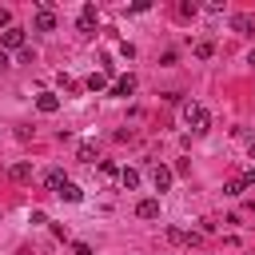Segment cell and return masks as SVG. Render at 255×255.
Returning a JSON list of instances; mask_svg holds the SVG:
<instances>
[{
	"instance_id": "d4e9b609",
	"label": "cell",
	"mask_w": 255,
	"mask_h": 255,
	"mask_svg": "<svg viewBox=\"0 0 255 255\" xmlns=\"http://www.w3.org/2000/svg\"><path fill=\"white\" fill-rule=\"evenodd\" d=\"M247 64H255V48H251V56H247Z\"/></svg>"
},
{
	"instance_id": "52a82bcc",
	"label": "cell",
	"mask_w": 255,
	"mask_h": 255,
	"mask_svg": "<svg viewBox=\"0 0 255 255\" xmlns=\"http://www.w3.org/2000/svg\"><path fill=\"white\" fill-rule=\"evenodd\" d=\"M231 28H235V32H243V36H251V32H255V16L235 12V16H231Z\"/></svg>"
},
{
	"instance_id": "ba28073f",
	"label": "cell",
	"mask_w": 255,
	"mask_h": 255,
	"mask_svg": "<svg viewBox=\"0 0 255 255\" xmlns=\"http://www.w3.org/2000/svg\"><path fill=\"white\" fill-rule=\"evenodd\" d=\"M0 44H4V48H24V28H16V24H12V28H4Z\"/></svg>"
},
{
	"instance_id": "603a6c76",
	"label": "cell",
	"mask_w": 255,
	"mask_h": 255,
	"mask_svg": "<svg viewBox=\"0 0 255 255\" xmlns=\"http://www.w3.org/2000/svg\"><path fill=\"white\" fill-rule=\"evenodd\" d=\"M243 179H247V183H255V163H251V167L243 171Z\"/></svg>"
},
{
	"instance_id": "7c38bea8",
	"label": "cell",
	"mask_w": 255,
	"mask_h": 255,
	"mask_svg": "<svg viewBox=\"0 0 255 255\" xmlns=\"http://www.w3.org/2000/svg\"><path fill=\"white\" fill-rule=\"evenodd\" d=\"M84 88H88V92H104V88H108V72H92V76L84 80Z\"/></svg>"
},
{
	"instance_id": "e0dca14e",
	"label": "cell",
	"mask_w": 255,
	"mask_h": 255,
	"mask_svg": "<svg viewBox=\"0 0 255 255\" xmlns=\"http://www.w3.org/2000/svg\"><path fill=\"white\" fill-rule=\"evenodd\" d=\"M243 191H247V179H243V175H239V179H227V183H223V195H243Z\"/></svg>"
},
{
	"instance_id": "9c48e42d",
	"label": "cell",
	"mask_w": 255,
	"mask_h": 255,
	"mask_svg": "<svg viewBox=\"0 0 255 255\" xmlns=\"http://www.w3.org/2000/svg\"><path fill=\"white\" fill-rule=\"evenodd\" d=\"M36 108H40L44 116H52V112L60 108V96H56V92H40V96H36Z\"/></svg>"
},
{
	"instance_id": "4fadbf2b",
	"label": "cell",
	"mask_w": 255,
	"mask_h": 255,
	"mask_svg": "<svg viewBox=\"0 0 255 255\" xmlns=\"http://www.w3.org/2000/svg\"><path fill=\"white\" fill-rule=\"evenodd\" d=\"M76 159H80V163H96V159H100L96 143H80V147H76Z\"/></svg>"
},
{
	"instance_id": "5b68a950",
	"label": "cell",
	"mask_w": 255,
	"mask_h": 255,
	"mask_svg": "<svg viewBox=\"0 0 255 255\" xmlns=\"http://www.w3.org/2000/svg\"><path fill=\"white\" fill-rule=\"evenodd\" d=\"M32 28H36V32H52V28H56V12H52V8H36Z\"/></svg>"
},
{
	"instance_id": "277c9868",
	"label": "cell",
	"mask_w": 255,
	"mask_h": 255,
	"mask_svg": "<svg viewBox=\"0 0 255 255\" xmlns=\"http://www.w3.org/2000/svg\"><path fill=\"white\" fill-rule=\"evenodd\" d=\"M76 28H80L84 36L96 32V4H84V8H80V24H76Z\"/></svg>"
},
{
	"instance_id": "2e32d148",
	"label": "cell",
	"mask_w": 255,
	"mask_h": 255,
	"mask_svg": "<svg viewBox=\"0 0 255 255\" xmlns=\"http://www.w3.org/2000/svg\"><path fill=\"white\" fill-rule=\"evenodd\" d=\"M120 183H124L128 191H135V187H139V171H135V167H124V171H120Z\"/></svg>"
},
{
	"instance_id": "ffe728a7",
	"label": "cell",
	"mask_w": 255,
	"mask_h": 255,
	"mask_svg": "<svg viewBox=\"0 0 255 255\" xmlns=\"http://www.w3.org/2000/svg\"><path fill=\"white\" fill-rule=\"evenodd\" d=\"M175 12H179V16H183V20H187V16H195V4H187V0H183V4H179V8H175Z\"/></svg>"
},
{
	"instance_id": "ac0fdd59",
	"label": "cell",
	"mask_w": 255,
	"mask_h": 255,
	"mask_svg": "<svg viewBox=\"0 0 255 255\" xmlns=\"http://www.w3.org/2000/svg\"><path fill=\"white\" fill-rule=\"evenodd\" d=\"M195 56H199V60H211V56H215V44H211V40H199V44H195Z\"/></svg>"
},
{
	"instance_id": "d6986e66",
	"label": "cell",
	"mask_w": 255,
	"mask_h": 255,
	"mask_svg": "<svg viewBox=\"0 0 255 255\" xmlns=\"http://www.w3.org/2000/svg\"><path fill=\"white\" fill-rule=\"evenodd\" d=\"M60 88H64V92H76V88H80V84H76V80H72V76H64V72H60Z\"/></svg>"
},
{
	"instance_id": "44dd1931",
	"label": "cell",
	"mask_w": 255,
	"mask_h": 255,
	"mask_svg": "<svg viewBox=\"0 0 255 255\" xmlns=\"http://www.w3.org/2000/svg\"><path fill=\"white\" fill-rule=\"evenodd\" d=\"M72 251H76V255H92V247H88V243H80V239L72 243Z\"/></svg>"
},
{
	"instance_id": "30bf717a",
	"label": "cell",
	"mask_w": 255,
	"mask_h": 255,
	"mask_svg": "<svg viewBox=\"0 0 255 255\" xmlns=\"http://www.w3.org/2000/svg\"><path fill=\"white\" fill-rule=\"evenodd\" d=\"M135 215L139 219H159V199H139L135 203Z\"/></svg>"
},
{
	"instance_id": "8fae6325",
	"label": "cell",
	"mask_w": 255,
	"mask_h": 255,
	"mask_svg": "<svg viewBox=\"0 0 255 255\" xmlns=\"http://www.w3.org/2000/svg\"><path fill=\"white\" fill-rule=\"evenodd\" d=\"M131 92H135V76H120L112 84V96H131Z\"/></svg>"
},
{
	"instance_id": "7a4b0ae2",
	"label": "cell",
	"mask_w": 255,
	"mask_h": 255,
	"mask_svg": "<svg viewBox=\"0 0 255 255\" xmlns=\"http://www.w3.org/2000/svg\"><path fill=\"white\" fill-rule=\"evenodd\" d=\"M163 235H167V243H179V247H199V243H203V235H199V231H179V227H167Z\"/></svg>"
},
{
	"instance_id": "6da1fadb",
	"label": "cell",
	"mask_w": 255,
	"mask_h": 255,
	"mask_svg": "<svg viewBox=\"0 0 255 255\" xmlns=\"http://www.w3.org/2000/svg\"><path fill=\"white\" fill-rule=\"evenodd\" d=\"M179 112H183V124H187L195 135H203V131L211 128V116H207V108H199L195 100H183V104H179Z\"/></svg>"
},
{
	"instance_id": "484cf974",
	"label": "cell",
	"mask_w": 255,
	"mask_h": 255,
	"mask_svg": "<svg viewBox=\"0 0 255 255\" xmlns=\"http://www.w3.org/2000/svg\"><path fill=\"white\" fill-rule=\"evenodd\" d=\"M251 159H255V143H251Z\"/></svg>"
},
{
	"instance_id": "9a60e30c",
	"label": "cell",
	"mask_w": 255,
	"mask_h": 255,
	"mask_svg": "<svg viewBox=\"0 0 255 255\" xmlns=\"http://www.w3.org/2000/svg\"><path fill=\"white\" fill-rule=\"evenodd\" d=\"M56 195H60V199H68V203H80V199H84V191H80V187H76L72 179H68V183H64V187H60Z\"/></svg>"
},
{
	"instance_id": "cb8c5ba5",
	"label": "cell",
	"mask_w": 255,
	"mask_h": 255,
	"mask_svg": "<svg viewBox=\"0 0 255 255\" xmlns=\"http://www.w3.org/2000/svg\"><path fill=\"white\" fill-rule=\"evenodd\" d=\"M0 68H8V52L4 48H0Z\"/></svg>"
},
{
	"instance_id": "7402d4cb",
	"label": "cell",
	"mask_w": 255,
	"mask_h": 255,
	"mask_svg": "<svg viewBox=\"0 0 255 255\" xmlns=\"http://www.w3.org/2000/svg\"><path fill=\"white\" fill-rule=\"evenodd\" d=\"M0 24H4V28H12V12H8V8H0Z\"/></svg>"
},
{
	"instance_id": "3957f363",
	"label": "cell",
	"mask_w": 255,
	"mask_h": 255,
	"mask_svg": "<svg viewBox=\"0 0 255 255\" xmlns=\"http://www.w3.org/2000/svg\"><path fill=\"white\" fill-rule=\"evenodd\" d=\"M171 179H175V171H171L167 163H155V167H151V183H155V191H167Z\"/></svg>"
},
{
	"instance_id": "5bb4252c",
	"label": "cell",
	"mask_w": 255,
	"mask_h": 255,
	"mask_svg": "<svg viewBox=\"0 0 255 255\" xmlns=\"http://www.w3.org/2000/svg\"><path fill=\"white\" fill-rule=\"evenodd\" d=\"M8 175H12L16 183H28V179H32V163H12V167H8Z\"/></svg>"
},
{
	"instance_id": "8992f818",
	"label": "cell",
	"mask_w": 255,
	"mask_h": 255,
	"mask_svg": "<svg viewBox=\"0 0 255 255\" xmlns=\"http://www.w3.org/2000/svg\"><path fill=\"white\" fill-rule=\"evenodd\" d=\"M64 183H68V175H64V171H60V167H48V171H44V187H48V191H52V195H56V191H60V187H64Z\"/></svg>"
}]
</instances>
